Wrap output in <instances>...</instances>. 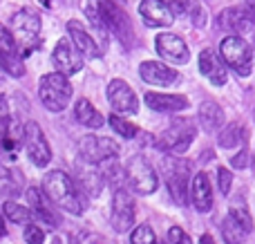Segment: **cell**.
Returning <instances> with one entry per match:
<instances>
[{
	"mask_svg": "<svg viewBox=\"0 0 255 244\" xmlns=\"http://www.w3.org/2000/svg\"><path fill=\"white\" fill-rule=\"evenodd\" d=\"M43 193L56 209H63L72 215H81L85 211V197L74 184V179L63 170H52L43 179Z\"/></svg>",
	"mask_w": 255,
	"mask_h": 244,
	"instance_id": "6da1fadb",
	"label": "cell"
},
{
	"mask_svg": "<svg viewBox=\"0 0 255 244\" xmlns=\"http://www.w3.org/2000/svg\"><path fill=\"white\" fill-rule=\"evenodd\" d=\"M88 4L97 11V16L101 18L103 27H106L108 31H112L126 47H132V40H134L132 22H130V18L126 16L124 9L112 4V2H108V0H90Z\"/></svg>",
	"mask_w": 255,
	"mask_h": 244,
	"instance_id": "7a4b0ae2",
	"label": "cell"
},
{
	"mask_svg": "<svg viewBox=\"0 0 255 244\" xmlns=\"http://www.w3.org/2000/svg\"><path fill=\"white\" fill-rule=\"evenodd\" d=\"M11 34L16 47L25 54L34 52V47L38 45V36H40V16L31 9H20L11 16V27H7Z\"/></svg>",
	"mask_w": 255,
	"mask_h": 244,
	"instance_id": "3957f363",
	"label": "cell"
},
{
	"mask_svg": "<svg viewBox=\"0 0 255 244\" xmlns=\"http://www.w3.org/2000/svg\"><path fill=\"white\" fill-rule=\"evenodd\" d=\"M38 97H40V103L47 110L61 112L65 110L72 99V83L67 81V76L58 74V72L45 74L38 85Z\"/></svg>",
	"mask_w": 255,
	"mask_h": 244,
	"instance_id": "277c9868",
	"label": "cell"
},
{
	"mask_svg": "<svg viewBox=\"0 0 255 244\" xmlns=\"http://www.w3.org/2000/svg\"><path fill=\"white\" fill-rule=\"evenodd\" d=\"M126 175V184L136 193V195H152L159 186V179L154 168L148 164L143 155H134L130 157L128 166L124 168Z\"/></svg>",
	"mask_w": 255,
	"mask_h": 244,
	"instance_id": "5b68a950",
	"label": "cell"
},
{
	"mask_svg": "<svg viewBox=\"0 0 255 244\" xmlns=\"http://www.w3.org/2000/svg\"><path fill=\"white\" fill-rule=\"evenodd\" d=\"M222 63L235 70L240 76H249L253 70V52L251 45L242 38V36H226L220 43Z\"/></svg>",
	"mask_w": 255,
	"mask_h": 244,
	"instance_id": "8992f818",
	"label": "cell"
},
{
	"mask_svg": "<svg viewBox=\"0 0 255 244\" xmlns=\"http://www.w3.org/2000/svg\"><path fill=\"white\" fill-rule=\"evenodd\" d=\"M163 175H166V186L170 191L175 204L184 206L188 202V186H190V164L179 157H166L163 159Z\"/></svg>",
	"mask_w": 255,
	"mask_h": 244,
	"instance_id": "52a82bcc",
	"label": "cell"
},
{
	"mask_svg": "<svg viewBox=\"0 0 255 244\" xmlns=\"http://www.w3.org/2000/svg\"><path fill=\"white\" fill-rule=\"evenodd\" d=\"M119 143L110 137H97V134H88V137L79 139V155L83 161L97 166L106 159H115L119 155Z\"/></svg>",
	"mask_w": 255,
	"mask_h": 244,
	"instance_id": "ba28073f",
	"label": "cell"
},
{
	"mask_svg": "<svg viewBox=\"0 0 255 244\" xmlns=\"http://www.w3.org/2000/svg\"><path fill=\"white\" fill-rule=\"evenodd\" d=\"M22 143H25L27 157H29V161L34 166L45 168V166L49 164V159H52V150H49L47 139H45L43 130H40V125L36 123V121L25 123V128H22Z\"/></svg>",
	"mask_w": 255,
	"mask_h": 244,
	"instance_id": "9c48e42d",
	"label": "cell"
},
{
	"mask_svg": "<svg viewBox=\"0 0 255 244\" xmlns=\"http://www.w3.org/2000/svg\"><path fill=\"white\" fill-rule=\"evenodd\" d=\"M110 224L117 233H128L134 224V202L126 188H117L112 197V213Z\"/></svg>",
	"mask_w": 255,
	"mask_h": 244,
	"instance_id": "30bf717a",
	"label": "cell"
},
{
	"mask_svg": "<svg viewBox=\"0 0 255 244\" xmlns=\"http://www.w3.org/2000/svg\"><path fill=\"white\" fill-rule=\"evenodd\" d=\"M0 65L13 79H22L25 76V63H22V54L16 47L11 34L4 25H0Z\"/></svg>",
	"mask_w": 255,
	"mask_h": 244,
	"instance_id": "8fae6325",
	"label": "cell"
},
{
	"mask_svg": "<svg viewBox=\"0 0 255 244\" xmlns=\"http://www.w3.org/2000/svg\"><path fill=\"white\" fill-rule=\"evenodd\" d=\"M195 134H197V128H195V123L190 119H175L170 128L166 130V134H163V143H166V148L170 152L184 155L190 148V143H193Z\"/></svg>",
	"mask_w": 255,
	"mask_h": 244,
	"instance_id": "7c38bea8",
	"label": "cell"
},
{
	"mask_svg": "<svg viewBox=\"0 0 255 244\" xmlns=\"http://www.w3.org/2000/svg\"><path fill=\"white\" fill-rule=\"evenodd\" d=\"M217 25L222 29L231 31V36H242L253 31L255 18H253V11H249L247 7H226L217 16Z\"/></svg>",
	"mask_w": 255,
	"mask_h": 244,
	"instance_id": "4fadbf2b",
	"label": "cell"
},
{
	"mask_svg": "<svg viewBox=\"0 0 255 244\" xmlns=\"http://www.w3.org/2000/svg\"><path fill=\"white\" fill-rule=\"evenodd\" d=\"M154 43H157V54L163 61L175 63V65H186L190 61V49L181 36L166 31V34H159Z\"/></svg>",
	"mask_w": 255,
	"mask_h": 244,
	"instance_id": "5bb4252c",
	"label": "cell"
},
{
	"mask_svg": "<svg viewBox=\"0 0 255 244\" xmlns=\"http://www.w3.org/2000/svg\"><path fill=\"white\" fill-rule=\"evenodd\" d=\"M108 101L121 115H136L139 112V99L134 90L121 79H112L108 85Z\"/></svg>",
	"mask_w": 255,
	"mask_h": 244,
	"instance_id": "9a60e30c",
	"label": "cell"
},
{
	"mask_svg": "<svg viewBox=\"0 0 255 244\" xmlns=\"http://www.w3.org/2000/svg\"><path fill=\"white\" fill-rule=\"evenodd\" d=\"M27 202H29L31 218L40 220V222L49 224V227H58V224H61V218H58L56 206L47 200V195H45L40 188H36V186L27 188Z\"/></svg>",
	"mask_w": 255,
	"mask_h": 244,
	"instance_id": "2e32d148",
	"label": "cell"
},
{
	"mask_svg": "<svg viewBox=\"0 0 255 244\" xmlns=\"http://www.w3.org/2000/svg\"><path fill=\"white\" fill-rule=\"evenodd\" d=\"M52 63L58 74H63V76H72L76 72H81V67H83V61L76 54V49L72 47L70 38H61L56 43V47L52 52Z\"/></svg>",
	"mask_w": 255,
	"mask_h": 244,
	"instance_id": "e0dca14e",
	"label": "cell"
},
{
	"mask_svg": "<svg viewBox=\"0 0 255 244\" xmlns=\"http://www.w3.org/2000/svg\"><path fill=\"white\" fill-rule=\"evenodd\" d=\"M139 76L141 81H145L150 85H159V88H168V85H175L179 81V74L172 67H168L166 63H159V61L141 63Z\"/></svg>",
	"mask_w": 255,
	"mask_h": 244,
	"instance_id": "ac0fdd59",
	"label": "cell"
},
{
	"mask_svg": "<svg viewBox=\"0 0 255 244\" xmlns=\"http://www.w3.org/2000/svg\"><path fill=\"white\" fill-rule=\"evenodd\" d=\"M67 31H70V43L76 49V54L83 58H99L101 56V49H99L97 40L88 34V31L81 27L79 20H70L67 22Z\"/></svg>",
	"mask_w": 255,
	"mask_h": 244,
	"instance_id": "d6986e66",
	"label": "cell"
},
{
	"mask_svg": "<svg viewBox=\"0 0 255 244\" xmlns=\"http://www.w3.org/2000/svg\"><path fill=\"white\" fill-rule=\"evenodd\" d=\"M190 191V200H193L195 211L199 213H208L213 209V186H211V179H208L206 173H197L193 177L188 186Z\"/></svg>",
	"mask_w": 255,
	"mask_h": 244,
	"instance_id": "ffe728a7",
	"label": "cell"
},
{
	"mask_svg": "<svg viewBox=\"0 0 255 244\" xmlns=\"http://www.w3.org/2000/svg\"><path fill=\"white\" fill-rule=\"evenodd\" d=\"M139 13L148 27H170L175 18L161 0H143L139 4Z\"/></svg>",
	"mask_w": 255,
	"mask_h": 244,
	"instance_id": "44dd1931",
	"label": "cell"
},
{
	"mask_svg": "<svg viewBox=\"0 0 255 244\" xmlns=\"http://www.w3.org/2000/svg\"><path fill=\"white\" fill-rule=\"evenodd\" d=\"M145 106L154 112H181L188 108V99L181 94H161V92H145Z\"/></svg>",
	"mask_w": 255,
	"mask_h": 244,
	"instance_id": "7402d4cb",
	"label": "cell"
},
{
	"mask_svg": "<svg viewBox=\"0 0 255 244\" xmlns=\"http://www.w3.org/2000/svg\"><path fill=\"white\" fill-rule=\"evenodd\" d=\"M199 72L211 81L213 85H224L226 83V67L222 58L217 56L213 49H204L199 54Z\"/></svg>",
	"mask_w": 255,
	"mask_h": 244,
	"instance_id": "603a6c76",
	"label": "cell"
},
{
	"mask_svg": "<svg viewBox=\"0 0 255 244\" xmlns=\"http://www.w3.org/2000/svg\"><path fill=\"white\" fill-rule=\"evenodd\" d=\"M197 121L204 132H217L224 123V110L215 101H204L197 110Z\"/></svg>",
	"mask_w": 255,
	"mask_h": 244,
	"instance_id": "cb8c5ba5",
	"label": "cell"
},
{
	"mask_svg": "<svg viewBox=\"0 0 255 244\" xmlns=\"http://www.w3.org/2000/svg\"><path fill=\"white\" fill-rule=\"evenodd\" d=\"M74 119L79 121L81 125H85V128H101V125L106 123L103 115L92 106V103L88 101V99H79V101H76V106H74Z\"/></svg>",
	"mask_w": 255,
	"mask_h": 244,
	"instance_id": "d4e9b609",
	"label": "cell"
},
{
	"mask_svg": "<svg viewBox=\"0 0 255 244\" xmlns=\"http://www.w3.org/2000/svg\"><path fill=\"white\" fill-rule=\"evenodd\" d=\"M76 186H79L81 193H88V195H94L97 197L99 193H101V186L106 182H103L101 173H99V168H90V170H81L79 175V182H74Z\"/></svg>",
	"mask_w": 255,
	"mask_h": 244,
	"instance_id": "484cf974",
	"label": "cell"
},
{
	"mask_svg": "<svg viewBox=\"0 0 255 244\" xmlns=\"http://www.w3.org/2000/svg\"><path fill=\"white\" fill-rule=\"evenodd\" d=\"M242 141H244L242 123H226L224 128L220 130V137H217V143H220L222 148H238Z\"/></svg>",
	"mask_w": 255,
	"mask_h": 244,
	"instance_id": "4316f807",
	"label": "cell"
},
{
	"mask_svg": "<svg viewBox=\"0 0 255 244\" xmlns=\"http://www.w3.org/2000/svg\"><path fill=\"white\" fill-rule=\"evenodd\" d=\"M247 236L249 233L244 231L231 215H226L224 222H222V238H224V242L226 244H242L244 240H247Z\"/></svg>",
	"mask_w": 255,
	"mask_h": 244,
	"instance_id": "83f0119b",
	"label": "cell"
},
{
	"mask_svg": "<svg viewBox=\"0 0 255 244\" xmlns=\"http://www.w3.org/2000/svg\"><path fill=\"white\" fill-rule=\"evenodd\" d=\"M20 193V179L16 177L11 168H4L0 166V195L4 197H13Z\"/></svg>",
	"mask_w": 255,
	"mask_h": 244,
	"instance_id": "f1b7e54d",
	"label": "cell"
},
{
	"mask_svg": "<svg viewBox=\"0 0 255 244\" xmlns=\"http://www.w3.org/2000/svg\"><path fill=\"white\" fill-rule=\"evenodd\" d=\"M4 218L9 220V222H16V224H31V213L27 206L18 204V202H4Z\"/></svg>",
	"mask_w": 255,
	"mask_h": 244,
	"instance_id": "f546056e",
	"label": "cell"
},
{
	"mask_svg": "<svg viewBox=\"0 0 255 244\" xmlns=\"http://www.w3.org/2000/svg\"><path fill=\"white\" fill-rule=\"evenodd\" d=\"M110 125H112V130H115L117 134H121V137H126V139L136 137V132H139V128H136L134 123H130V121L124 119V117H119V115L110 117Z\"/></svg>",
	"mask_w": 255,
	"mask_h": 244,
	"instance_id": "4dcf8cb0",
	"label": "cell"
},
{
	"mask_svg": "<svg viewBox=\"0 0 255 244\" xmlns=\"http://www.w3.org/2000/svg\"><path fill=\"white\" fill-rule=\"evenodd\" d=\"M130 242L132 244H159L157 242V236H154V231L148 227V224H141V227H136L134 231H132V236H130Z\"/></svg>",
	"mask_w": 255,
	"mask_h": 244,
	"instance_id": "1f68e13d",
	"label": "cell"
},
{
	"mask_svg": "<svg viewBox=\"0 0 255 244\" xmlns=\"http://www.w3.org/2000/svg\"><path fill=\"white\" fill-rule=\"evenodd\" d=\"M229 215H231V218H233L235 222H238L247 233L253 231V220H251V215H249V211L244 209V206H233V209L229 211Z\"/></svg>",
	"mask_w": 255,
	"mask_h": 244,
	"instance_id": "d6a6232c",
	"label": "cell"
},
{
	"mask_svg": "<svg viewBox=\"0 0 255 244\" xmlns=\"http://www.w3.org/2000/svg\"><path fill=\"white\" fill-rule=\"evenodd\" d=\"M217 184H220V193L222 195H229L231 186H233V173L229 168H217Z\"/></svg>",
	"mask_w": 255,
	"mask_h": 244,
	"instance_id": "836d02e7",
	"label": "cell"
},
{
	"mask_svg": "<svg viewBox=\"0 0 255 244\" xmlns=\"http://www.w3.org/2000/svg\"><path fill=\"white\" fill-rule=\"evenodd\" d=\"M25 242L27 244H43L45 242L43 229L36 227V224H25Z\"/></svg>",
	"mask_w": 255,
	"mask_h": 244,
	"instance_id": "e575fe53",
	"label": "cell"
},
{
	"mask_svg": "<svg viewBox=\"0 0 255 244\" xmlns=\"http://www.w3.org/2000/svg\"><path fill=\"white\" fill-rule=\"evenodd\" d=\"M168 244H193V242H190L188 233L181 227H172L170 231H168Z\"/></svg>",
	"mask_w": 255,
	"mask_h": 244,
	"instance_id": "d590c367",
	"label": "cell"
},
{
	"mask_svg": "<svg viewBox=\"0 0 255 244\" xmlns=\"http://www.w3.org/2000/svg\"><path fill=\"white\" fill-rule=\"evenodd\" d=\"M161 2L170 9L172 16H177V13H188L190 2H193V0H161Z\"/></svg>",
	"mask_w": 255,
	"mask_h": 244,
	"instance_id": "8d00e7d4",
	"label": "cell"
},
{
	"mask_svg": "<svg viewBox=\"0 0 255 244\" xmlns=\"http://www.w3.org/2000/svg\"><path fill=\"white\" fill-rule=\"evenodd\" d=\"M188 13H190V16H193L195 27H204V25H206V11H204V7H202V4H197V2H190Z\"/></svg>",
	"mask_w": 255,
	"mask_h": 244,
	"instance_id": "74e56055",
	"label": "cell"
},
{
	"mask_svg": "<svg viewBox=\"0 0 255 244\" xmlns=\"http://www.w3.org/2000/svg\"><path fill=\"white\" fill-rule=\"evenodd\" d=\"M7 125H9V115H7V101L4 97L0 94V137L7 132Z\"/></svg>",
	"mask_w": 255,
	"mask_h": 244,
	"instance_id": "f35d334b",
	"label": "cell"
},
{
	"mask_svg": "<svg viewBox=\"0 0 255 244\" xmlns=\"http://www.w3.org/2000/svg\"><path fill=\"white\" fill-rule=\"evenodd\" d=\"M247 159H249V152L247 150H240V155L238 157H233V159H231V164L235 166V168H247Z\"/></svg>",
	"mask_w": 255,
	"mask_h": 244,
	"instance_id": "ab89813d",
	"label": "cell"
},
{
	"mask_svg": "<svg viewBox=\"0 0 255 244\" xmlns=\"http://www.w3.org/2000/svg\"><path fill=\"white\" fill-rule=\"evenodd\" d=\"M199 244H215V240H213V236H208V233H204L202 240H199Z\"/></svg>",
	"mask_w": 255,
	"mask_h": 244,
	"instance_id": "60d3db41",
	"label": "cell"
},
{
	"mask_svg": "<svg viewBox=\"0 0 255 244\" xmlns=\"http://www.w3.org/2000/svg\"><path fill=\"white\" fill-rule=\"evenodd\" d=\"M2 236H7V229H4V218L0 215V238Z\"/></svg>",
	"mask_w": 255,
	"mask_h": 244,
	"instance_id": "b9f144b4",
	"label": "cell"
},
{
	"mask_svg": "<svg viewBox=\"0 0 255 244\" xmlns=\"http://www.w3.org/2000/svg\"><path fill=\"white\" fill-rule=\"evenodd\" d=\"M108 2L117 4V7H124V4H126V0H108Z\"/></svg>",
	"mask_w": 255,
	"mask_h": 244,
	"instance_id": "7bdbcfd3",
	"label": "cell"
},
{
	"mask_svg": "<svg viewBox=\"0 0 255 244\" xmlns=\"http://www.w3.org/2000/svg\"><path fill=\"white\" fill-rule=\"evenodd\" d=\"M253 7H255V0H247V9H249V11H253Z\"/></svg>",
	"mask_w": 255,
	"mask_h": 244,
	"instance_id": "ee69618b",
	"label": "cell"
}]
</instances>
